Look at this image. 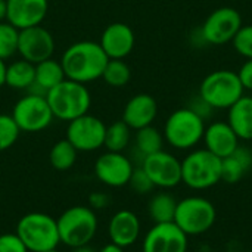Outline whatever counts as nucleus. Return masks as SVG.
I'll use <instances>...</instances> for the list:
<instances>
[{"mask_svg":"<svg viewBox=\"0 0 252 252\" xmlns=\"http://www.w3.org/2000/svg\"><path fill=\"white\" fill-rule=\"evenodd\" d=\"M19 127L16 126L12 115L0 114V152L12 148L19 137Z\"/></svg>","mask_w":252,"mask_h":252,"instance_id":"31","label":"nucleus"},{"mask_svg":"<svg viewBox=\"0 0 252 252\" xmlns=\"http://www.w3.org/2000/svg\"><path fill=\"white\" fill-rule=\"evenodd\" d=\"M204 133L205 120L188 106L174 111L167 118L162 134L164 140L174 149L189 151L202 140Z\"/></svg>","mask_w":252,"mask_h":252,"instance_id":"5","label":"nucleus"},{"mask_svg":"<svg viewBox=\"0 0 252 252\" xmlns=\"http://www.w3.org/2000/svg\"><path fill=\"white\" fill-rule=\"evenodd\" d=\"M109 58L96 41H77L66 47L61 63L68 80L86 84L102 78Z\"/></svg>","mask_w":252,"mask_h":252,"instance_id":"1","label":"nucleus"},{"mask_svg":"<svg viewBox=\"0 0 252 252\" xmlns=\"http://www.w3.org/2000/svg\"><path fill=\"white\" fill-rule=\"evenodd\" d=\"M227 123L239 140H252V96H242L229 108Z\"/></svg>","mask_w":252,"mask_h":252,"instance_id":"22","label":"nucleus"},{"mask_svg":"<svg viewBox=\"0 0 252 252\" xmlns=\"http://www.w3.org/2000/svg\"><path fill=\"white\" fill-rule=\"evenodd\" d=\"M158 114L157 100L146 93H139L133 96L124 106L123 121L131 130H140L143 127L152 126Z\"/></svg>","mask_w":252,"mask_h":252,"instance_id":"20","label":"nucleus"},{"mask_svg":"<svg viewBox=\"0 0 252 252\" xmlns=\"http://www.w3.org/2000/svg\"><path fill=\"white\" fill-rule=\"evenodd\" d=\"M238 77L244 89L252 90V59H247V62L242 63L241 69L238 71Z\"/></svg>","mask_w":252,"mask_h":252,"instance_id":"35","label":"nucleus"},{"mask_svg":"<svg viewBox=\"0 0 252 252\" xmlns=\"http://www.w3.org/2000/svg\"><path fill=\"white\" fill-rule=\"evenodd\" d=\"M221 182V159L210 151L195 149L182 161V183L193 190H207Z\"/></svg>","mask_w":252,"mask_h":252,"instance_id":"6","label":"nucleus"},{"mask_svg":"<svg viewBox=\"0 0 252 252\" xmlns=\"http://www.w3.org/2000/svg\"><path fill=\"white\" fill-rule=\"evenodd\" d=\"M134 145H136V151L142 155V158H145L148 155L162 151L164 134L154 126L143 127L140 130H136Z\"/></svg>","mask_w":252,"mask_h":252,"instance_id":"26","label":"nucleus"},{"mask_svg":"<svg viewBox=\"0 0 252 252\" xmlns=\"http://www.w3.org/2000/svg\"><path fill=\"white\" fill-rule=\"evenodd\" d=\"M46 99L53 117L66 123L86 115L92 103L90 92L86 84L68 78L49 90Z\"/></svg>","mask_w":252,"mask_h":252,"instance_id":"3","label":"nucleus"},{"mask_svg":"<svg viewBox=\"0 0 252 252\" xmlns=\"http://www.w3.org/2000/svg\"><path fill=\"white\" fill-rule=\"evenodd\" d=\"M242 27L241 13L229 6L213 10L199 30V35L204 43L221 46L233 40L239 28Z\"/></svg>","mask_w":252,"mask_h":252,"instance_id":"9","label":"nucleus"},{"mask_svg":"<svg viewBox=\"0 0 252 252\" xmlns=\"http://www.w3.org/2000/svg\"><path fill=\"white\" fill-rule=\"evenodd\" d=\"M142 252H188V235L174 223H155L143 238Z\"/></svg>","mask_w":252,"mask_h":252,"instance_id":"13","label":"nucleus"},{"mask_svg":"<svg viewBox=\"0 0 252 252\" xmlns=\"http://www.w3.org/2000/svg\"><path fill=\"white\" fill-rule=\"evenodd\" d=\"M0 252H28L16 233L0 235Z\"/></svg>","mask_w":252,"mask_h":252,"instance_id":"34","label":"nucleus"},{"mask_svg":"<svg viewBox=\"0 0 252 252\" xmlns=\"http://www.w3.org/2000/svg\"><path fill=\"white\" fill-rule=\"evenodd\" d=\"M142 232V224L139 217L130 210L117 211L108 224V235L111 242L127 248L137 242Z\"/></svg>","mask_w":252,"mask_h":252,"instance_id":"19","label":"nucleus"},{"mask_svg":"<svg viewBox=\"0 0 252 252\" xmlns=\"http://www.w3.org/2000/svg\"><path fill=\"white\" fill-rule=\"evenodd\" d=\"M97 252H124V248L117 245V244H114V242H109V244L103 245Z\"/></svg>","mask_w":252,"mask_h":252,"instance_id":"38","label":"nucleus"},{"mask_svg":"<svg viewBox=\"0 0 252 252\" xmlns=\"http://www.w3.org/2000/svg\"><path fill=\"white\" fill-rule=\"evenodd\" d=\"M105 133V123L94 115L86 114L68 123L65 139L78 152H93L103 146Z\"/></svg>","mask_w":252,"mask_h":252,"instance_id":"11","label":"nucleus"},{"mask_svg":"<svg viewBox=\"0 0 252 252\" xmlns=\"http://www.w3.org/2000/svg\"><path fill=\"white\" fill-rule=\"evenodd\" d=\"M6 13H7V1L0 0V22L6 19Z\"/></svg>","mask_w":252,"mask_h":252,"instance_id":"40","label":"nucleus"},{"mask_svg":"<svg viewBox=\"0 0 252 252\" xmlns=\"http://www.w3.org/2000/svg\"><path fill=\"white\" fill-rule=\"evenodd\" d=\"M216 219L217 211L211 201L202 196H189L177 201L173 221L188 236H199L214 226Z\"/></svg>","mask_w":252,"mask_h":252,"instance_id":"8","label":"nucleus"},{"mask_svg":"<svg viewBox=\"0 0 252 252\" xmlns=\"http://www.w3.org/2000/svg\"><path fill=\"white\" fill-rule=\"evenodd\" d=\"M128 186L139 195H146V193L152 192L155 188L152 180L149 179V176L146 174V171L142 167H137L133 170L131 177L128 180Z\"/></svg>","mask_w":252,"mask_h":252,"instance_id":"33","label":"nucleus"},{"mask_svg":"<svg viewBox=\"0 0 252 252\" xmlns=\"http://www.w3.org/2000/svg\"><path fill=\"white\" fill-rule=\"evenodd\" d=\"M232 43L241 56L252 59V25H242L233 37Z\"/></svg>","mask_w":252,"mask_h":252,"instance_id":"32","label":"nucleus"},{"mask_svg":"<svg viewBox=\"0 0 252 252\" xmlns=\"http://www.w3.org/2000/svg\"><path fill=\"white\" fill-rule=\"evenodd\" d=\"M192 111H195L199 117H202L204 120L207 118V117H210L211 115V112H213V108L205 102V100H202L199 96L196 97V100L195 102H192V105L189 106Z\"/></svg>","mask_w":252,"mask_h":252,"instance_id":"37","label":"nucleus"},{"mask_svg":"<svg viewBox=\"0 0 252 252\" xmlns=\"http://www.w3.org/2000/svg\"><path fill=\"white\" fill-rule=\"evenodd\" d=\"M252 170V151L248 146H238L236 151L221 159V182L239 183Z\"/></svg>","mask_w":252,"mask_h":252,"instance_id":"21","label":"nucleus"},{"mask_svg":"<svg viewBox=\"0 0 252 252\" xmlns=\"http://www.w3.org/2000/svg\"><path fill=\"white\" fill-rule=\"evenodd\" d=\"M6 21L18 30L40 25L49 10V0H6Z\"/></svg>","mask_w":252,"mask_h":252,"instance_id":"16","label":"nucleus"},{"mask_svg":"<svg viewBox=\"0 0 252 252\" xmlns=\"http://www.w3.org/2000/svg\"><path fill=\"white\" fill-rule=\"evenodd\" d=\"M244 92L238 72L229 69L210 72L199 86V97L213 109H229L244 96Z\"/></svg>","mask_w":252,"mask_h":252,"instance_id":"7","label":"nucleus"},{"mask_svg":"<svg viewBox=\"0 0 252 252\" xmlns=\"http://www.w3.org/2000/svg\"><path fill=\"white\" fill-rule=\"evenodd\" d=\"M134 32L124 22H114L108 25L100 35V47L109 59H124L134 47Z\"/></svg>","mask_w":252,"mask_h":252,"instance_id":"17","label":"nucleus"},{"mask_svg":"<svg viewBox=\"0 0 252 252\" xmlns=\"http://www.w3.org/2000/svg\"><path fill=\"white\" fill-rule=\"evenodd\" d=\"M102 78L111 87H124L131 78V71L123 59H109Z\"/></svg>","mask_w":252,"mask_h":252,"instance_id":"29","label":"nucleus"},{"mask_svg":"<svg viewBox=\"0 0 252 252\" xmlns=\"http://www.w3.org/2000/svg\"><path fill=\"white\" fill-rule=\"evenodd\" d=\"M108 202H109V198H108V195L106 193H103V192H93V193H90V196H89V207L92 208V210H102V208H105L106 205H108Z\"/></svg>","mask_w":252,"mask_h":252,"instance_id":"36","label":"nucleus"},{"mask_svg":"<svg viewBox=\"0 0 252 252\" xmlns=\"http://www.w3.org/2000/svg\"><path fill=\"white\" fill-rule=\"evenodd\" d=\"M6 68L7 65L4 63L3 59H0V87L6 84Z\"/></svg>","mask_w":252,"mask_h":252,"instance_id":"39","label":"nucleus"},{"mask_svg":"<svg viewBox=\"0 0 252 252\" xmlns=\"http://www.w3.org/2000/svg\"><path fill=\"white\" fill-rule=\"evenodd\" d=\"M35 81V65L19 59L6 68V86L16 90H27Z\"/></svg>","mask_w":252,"mask_h":252,"instance_id":"23","label":"nucleus"},{"mask_svg":"<svg viewBox=\"0 0 252 252\" xmlns=\"http://www.w3.org/2000/svg\"><path fill=\"white\" fill-rule=\"evenodd\" d=\"M66 77H65L61 61L49 58L43 62L35 63V83L40 84L47 92L56 87Z\"/></svg>","mask_w":252,"mask_h":252,"instance_id":"25","label":"nucleus"},{"mask_svg":"<svg viewBox=\"0 0 252 252\" xmlns=\"http://www.w3.org/2000/svg\"><path fill=\"white\" fill-rule=\"evenodd\" d=\"M177 201L168 192H159L154 195L148 205L149 217L154 223H171L174 220Z\"/></svg>","mask_w":252,"mask_h":252,"instance_id":"24","label":"nucleus"},{"mask_svg":"<svg viewBox=\"0 0 252 252\" xmlns=\"http://www.w3.org/2000/svg\"><path fill=\"white\" fill-rule=\"evenodd\" d=\"M44 252H59V251H58V250L55 248V250H49V251H44Z\"/></svg>","mask_w":252,"mask_h":252,"instance_id":"42","label":"nucleus"},{"mask_svg":"<svg viewBox=\"0 0 252 252\" xmlns=\"http://www.w3.org/2000/svg\"><path fill=\"white\" fill-rule=\"evenodd\" d=\"M18 38L19 30L15 28L12 24L0 22V59L6 61L18 53Z\"/></svg>","mask_w":252,"mask_h":252,"instance_id":"30","label":"nucleus"},{"mask_svg":"<svg viewBox=\"0 0 252 252\" xmlns=\"http://www.w3.org/2000/svg\"><path fill=\"white\" fill-rule=\"evenodd\" d=\"M61 244L75 248L89 245L97 232V217L90 207L74 205L56 219Z\"/></svg>","mask_w":252,"mask_h":252,"instance_id":"4","label":"nucleus"},{"mask_svg":"<svg viewBox=\"0 0 252 252\" xmlns=\"http://www.w3.org/2000/svg\"><path fill=\"white\" fill-rule=\"evenodd\" d=\"M77 154H78V151L71 145L69 140H66V139L58 140L52 146L50 154H49L50 165L58 171H66L74 167V164L77 161Z\"/></svg>","mask_w":252,"mask_h":252,"instance_id":"27","label":"nucleus"},{"mask_svg":"<svg viewBox=\"0 0 252 252\" xmlns=\"http://www.w3.org/2000/svg\"><path fill=\"white\" fill-rule=\"evenodd\" d=\"M131 140V128L121 120L106 127L103 146L109 152H123Z\"/></svg>","mask_w":252,"mask_h":252,"instance_id":"28","label":"nucleus"},{"mask_svg":"<svg viewBox=\"0 0 252 252\" xmlns=\"http://www.w3.org/2000/svg\"><path fill=\"white\" fill-rule=\"evenodd\" d=\"M16 236L28 252H44L61 244L56 219L44 213H28L16 223Z\"/></svg>","mask_w":252,"mask_h":252,"instance_id":"2","label":"nucleus"},{"mask_svg":"<svg viewBox=\"0 0 252 252\" xmlns=\"http://www.w3.org/2000/svg\"><path fill=\"white\" fill-rule=\"evenodd\" d=\"M140 167L146 171L155 188L167 190L182 183V161L170 152L159 151L148 155L142 159Z\"/></svg>","mask_w":252,"mask_h":252,"instance_id":"12","label":"nucleus"},{"mask_svg":"<svg viewBox=\"0 0 252 252\" xmlns=\"http://www.w3.org/2000/svg\"><path fill=\"white\" fill-rule=\"evenodd\" d=\"M133 170V162L123 152L108 151L94 162V174L97 180L109 188L127 186Z\"/></svg>","mask_w":252,"mask_h":252,"instance_id":"15","label":"nucleus"},{"mask_svg":"<svg viewBox=\"0 0 252 252\" xmlns=\"http://www.w3.org/2000/svg\"><path fill=\"white\" fill-rule=\"evenodd\" d=\"M12 118L21 131L37 133L47 128L55 117L46 97L25 94L15 103Z\"/></svg>","mask_w":252,"mask_h":252,"instance_id":"10","label":"nucleus"},{"mask_svg":"<svg viewBox=\"0 0 252 252\" xmlns=\"http://www.w3.org/2000/svg\"><path fill=\"white\" fill-rule=\"evenodd\" d=\"M202 140L205 149L220 159L232 155L239 146V137L227 121H216L205 127Z\"/></svg>","mask_w":252,"mask_h":252,"instance_id":"18","label":"nucleus"},{"mask_svg":"<svg viewBox=\"0 0 252 252\" xmlns=\"http://www.w3.org/2000/svg\"><path fill=\"white\" fill-rule=\"evenodd\" d=\"M53 52H55L53 35L44 27L34 25L19 30L18 53L22 56V59L35 65L38 62L52 58Z\"/></svg>","mask_w":252,"mask_h":252,"instance_id":"14","label":"nucleus"},{"mask_svg":"<svg viewBox=\"0 0 252 252\" xmlns=\"http://www.w3.org/2000/svg\"><path fill=\"white\" fill-rule=\"evenodd\" d=\"M71 252H97V251H96V250H93L90 245H81V247L71 248Z\"/></svg>","mask_w":252,"mask_h":252,"instance_id":"41","label":"nucleus"}]
</instances>
